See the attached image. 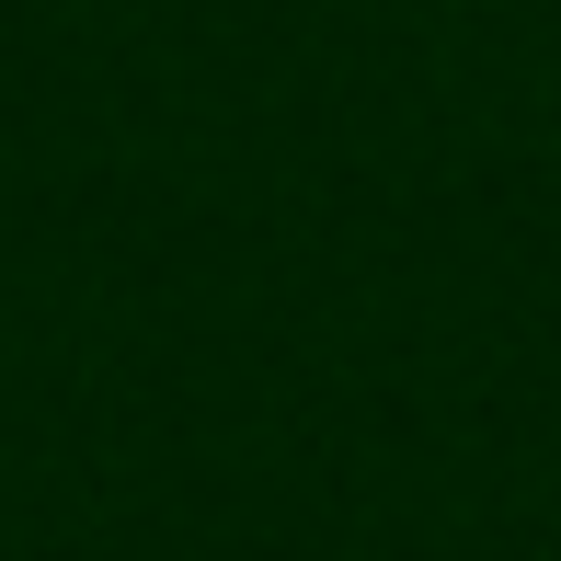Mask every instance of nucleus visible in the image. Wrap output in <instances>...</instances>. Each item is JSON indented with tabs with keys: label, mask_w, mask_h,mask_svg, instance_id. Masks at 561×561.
I'll use <instances>...</instances> for the list:
<instances>
[]
</instances>
